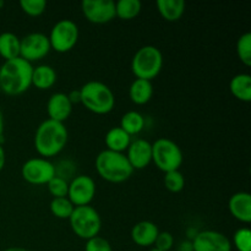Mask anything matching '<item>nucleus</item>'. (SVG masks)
Here are the masks:
<instances>
[{"label": "nucleus", "instance_id": "3", "mask_svg": "<svg viewBox=\"0 0 251 251\" xmlns=\"http://www.w3.org/2000/svg\"><path fill=\"white\" fill-rule=\"evenodd\" d=\"M95 166L98 176L108 183L113 184L124 183L134 173V169L124 153L109 150H103L98 153Z\"/></svg>", "mask_w": 251, "mask_h": 251}, {"label": "nucleus", "instance_id": "38", "mask_svg": "<svg viewBox=\"0 0 251 251\" xmlns=\"http://www.w3.org/2000/svg\"><path fill=\"white\" fill-rule=\"evenodd\" d=\"M4 251H31L28 249H25V248H19V247H11V248H7L6 250Z\"/></svg>", "mask_w": 251, "mask_h": 251}, {"label": "nucleus", "instance_id": "33", "mask_svg": "<svg viewBox=\"0 0 251 251\" xmlns=\"http://www.w3.org/2000/svg\"><path fill=\"white\" fill-rule=\"evenodd\" d=\"M174 245V238L169 232H159L154 242V249L159 251H169Z\"/></svg>", "mask_w": 251, "mask_h": 251}, {"label": "nucleus", "instance_id": "16", "mask_svg": "<svg viewBox=\"0 0 251 251\" xmlns=\"http://www.w3.org/2000/svg\"><path fill=\"white\" fill-rule=\"evenodd\" d=\"M230 215L242 223L251 222V195L247 191H239L230 196L228 201Z\"/></svg>", "mask_w": 251, "mask_h": 251}, {"label": "nucleus", "instance_id": "4", "mask_svg": "<svg viewBox=\"0 0 251 251\" xmlns=\"http://www.w3.org/2000/svg\"><path fill=\"white\" fill-rule=\"evenodd\" d=\"M81 103L86 109L98 115H105L114 109L115 96L109 86L100 81H88L80 88Z\"/></svg>", "mask_w": 251, "mask_h": 251}, {"label": "nucleus", "instance_id": "20", "mask_svg": "<svg viewBox=\"0 0 251 251\" xmlns=\"http://www.w3.org/2000/svg\"><path fill=\"white\" fill-rule=\"evenodd\" d=\"M56 82V73L54 68L47 64L33 68L32 73V85L41 91L49 90L53 87Z\"/></svg>", "mask_w": 251, "mask_h": 251}, {"label": "nucleus", "instance_id": "6", "mask_svg": "<svg viewBox=\"0 0 251 251\" xmlns=\"http://www.w3.org/2000/svg\"><path fill=\"white\" fill-rule=\"evenodd\" d=\"M69 222L75 235L85 240L97 237L102 228V220H100V213L90 205L78 206L74 208Z\"/></svg>", "mask_w": 251, "mask_h": 251}, {"label": "nucleus", "instance_id": "27", "mask_svg": "<svg viewBox=\"0 0 251 251\" xmlns=\"http://www.w3.org/2000/svg\"><path fill=\"white\" fill-rule=\"evenodd\" d=\"M237 54L245 66H251V33L242 34L237 42Z\"/></svg>", "mask_w": 251, "mask_h": 251}, {"label": "nucleus", "instance_id": "22", "mask_svg": "<svg viewBox=\"0 0 251 251\" xmlns=\"http://www.w3.org/2000/svg\"><path fill=\"white\" fill-rule=\"evenodd\" d=\"M229 90L237 100L242 102L251 100V76L249 74H238L230 80Z\"/></svg>", "mask_w": 251, "mask_h": 251}, {"label": "nucleus", "instance_id": "35", "mask_svg": "<svg viewBox=\"0 0 251 251\" xmlns=\"http://www.w3.org/2000/svg\"><path fill=\"white\" fill-rule=\"evenodd\" d=\"M5 163H6V153H5V150L2 147V145L0 144V172L4 169Z\"/></svg>", "mask_w": 251, "mask_h": 251}, {"label": "nucleus", "instance_id": "11", "mask_svg": "<svg viewBox=\"0 0 251 251\" xmlns=\"http://www.w3.org/2000/svg\"><path fill=\"white\" fill-rule=\"evenodd\" d=\"M96 196V183L90 176H76L69 183L68 199L75 207L88 206Z\"/></svg>", "mask_w": 251, "mask_h": 251}, {"label": "nucleus", "instance_id": "1", "mask_svg": "<svg viewBox=\"0 0 251 251\" xmlns=\"http://www.w3.org/2000/svg\"><path fill=\"white\" fill-rule=\"evenodd\" d=\"M33 65L21 56L6 60L0 66V90L7 96H19L32 86Z\"/></svg>", "mask_w": 251, "mask_h": 251}, {"label": "nucleus", "instance_id": "19", "mask_svg": "<svg viewBox=\"0 0 251 251\" xmlns=\"http://www.w3.org/2000/svg\"><path fill=\"white\" fill-rule=\"evenodd\" d=\"M153 96V86L151 81L136 78L132 81L129 88V97L132 103L137 105H144L151 100Z\"/></svg>", "mask_w": 251, "mask_h": 251}, {"label": "nucleus", "instance_id": "13", "mask_svg": "<svg viewBox=\"0 0 251 251\" xmlns=\"http://www.w3.org/2000/svg\"><path fill=\"white\" fill-rule=\"evenodd\" d=\"M193 251H232V242L217 230H201L191 240Z\"/></svg>", "mask_w": 251, "mask_h": 251}, {"label": "nucleus", "instance_id": "34", "mask_svg": "<svg viewBox=\"0 0 251 251\" xmlns=\"http://www.w3.org/2000/svg\"><path fill=\"white\" fill-rule=\"evenodd\" d=\"M69 100L70 102L74 104H77V103H81V95H80V90H76V91H71L70 93L68 95Z\"/></svg>", "mask_w": 251, "mask_h": 251}, {"label": "nucleus", "instance_id": "30", "mask_svg": "<svg viewBox=\"0 0 251 251\" xmlns=\"http://www.w3.org/2000/svg\"><path fill=\"white\" fill-rule=\"evenodd\" d=\"M21 10L31 17H38L44 14L47 9V2L44 0H21Z\"/></svg>", "mask_w": 251, "mask_h": 251}, {"label": "nucleus", "instance_id": "23", "mask_svg": "<svg viewBox=\"0 0 251 251\" xmlns=\"http://www.w3.org/2000/svg\"><path fill=\"white\" fill-rule=\"evenodd\" d=\"M21 38L12 32H2L0 34V56L6 60L19 58Z\"/></svg>", "mask_w": 251, "mask_h": 251}, {"label": "nucleus", "instance_id": "10", "mask_svg": "<svg viewBox=\"0 0 251 251\" xmlns=\"http://www.w3.org/2000/svg\"><path fill=\"white\" fill-rule=\"evenodd\" d=\"M51 50L48 36L41 32L28 33L21 38L20 44V56L28 63L38 61L46 58Z\"/></svg>", "mask_w": 251, "mask_h": 251}, {"label": "nucleus", "instance_id": "40", "mask_svg": "<svg viewBox=\"0 0 251 251\" xmlns=\"http://www.w3.org/2000/svg\"><path fill=\"white\" fill-rule=\"evenodd\" d=\"M150 251H159V250H157V249H154V248H153V249H151V250H150Z\"/></svg>", "mask_w": 251, "mask_h": 251}, {"label": "nucleus", "instance_id": "36", "mask_svg": "<svg viewBox=\"0 0 251 251\" xmlns=\"http://www.w3.org/2000/svg\"><path fill=\"white\" fill-rule=\"evenodd\" d=\"M178 251H193V244H191V242L180 243Z\"/></svg>", "mask_w": 251, "mask_h": 251}, {"label": "nucleus", "instance_id": "12", "mask_svg": "<svg viewBox=\"0 0 251 251\" xmlns=\"http://www.w3.org/2000/svg\"><path fill=\"white\" fill-rule=\"evenodd\" d=\"M82 14L91 24L104 25L114 20L115 2L113 0H83Z\"/></svg>", "mask_w": 251, "mask_h": 251}, {"label": "nucleus", "instance_id": "32", "mask_svg": "<svg viewBox=\"0 0 251 251\" xmlns=\"http://www.w3.org/2000/svg\"><path fill=\"white\" fill-rule=\"evenodd\" d=\"M85 251H113V249L107 239L97 235V237L86 240Z\"/></svg>", "mask_w": 251, "mask_h": 251}, {"label": "nucleus", "instance_id": "39", "mask_svg": "<svg viewBox=\"0 0 251 251\" xmlns=\"http://www.w3.org/2000/svg\"><path fill=\"white\" fill-rule=\"evenodd\" d=\"M4 5H5V2L2 1V0H0V9H1V7H4Z\"/></svg>", "mask_w": 251, "mask_h": 251}, {"label": "nucleus", "instance_id": "31", "mask_svg": "<svg viewBox=\"0 0 251 251\" xmlns=\"http://www.w3.org/2000/svg\"><path fill=\"white\" fill-rule=\"evenodd\" d=\"M48 191L50 195L54 198H68L69 183L65 179L55 176L48 184H47Z\"/></svg>", "mask_w": 251, "mask_h": 251}, {"label": "nucleus", "instance_id": "5", "mask_svg": "<svg viewBox=\"0 0 251 251\" xmlns=\"http://www.w3.org/2000/svg\"><path fill=\"white\" fill-rule=\"evenodd\" d=\"M163 68L162 51L154 46H144L137 49L131 60V71L136 78L152 81Z\"/></svg>", "mask_w": 251, "mask_h": 251}, {"label": "nucleus", "instance_id": "26", "mask_svg": "<svg viewBox=\"0 0 251 251\" xmlns=\"http://www.w3.org/2000/svg\"><path fill=\"white\" fill-rule=\"evenodd\" d=\"M49 207H50L51 215L55 216L56 218L69 220L75 206L71 203V201L68 198H54L50 201Z\"/></svg>", "mask_w": 251, "mask_h": 251}, {"label": "nucleus", "instance_id": "2", "mask_svg": "<svg viewBox=\"0 0 251 251\" xmlns=\"http://www.w3.org/2000/svg\"><path fill=\"white\" fill-rule=\"evenodd\" d=\"M69 132L63 123L46 119L38 125L34 134V149L43 158L55 157L65 149Z\"/></svg>", "mask_w": 251, "mask_h": 251}, {"label": "nucleus", "instance_id": "25", "mask_svg": "<svg viewBox=\"0 0 251 251\" xmlns=\"http://www.w3.org/2000/svg\"><path fill=\"white\" fill-rule=\"evenodd\" d=\"M142 4L139 0H119L115 2V17L129 21L137 17L141 12Z\"/></svg>", "mask_w": 251, "mask_h": 251}, {"label": "nucleus", "instance_id": "37", "mask_svg": "<svg viewBox=\"0 0 251 251\" xmlns=\"http://www.w3.org/2000/svg\"><path fill=\"white\" fill-rule=\"evenodd\" d=\"M2 134H4V117H2V112L0 109V144H1Z\"/></svg>", "mask_w": 251, "mask_h": 251}, {"label": "nucleus", "instance_id": "9", "mask_svg": "<svg viewBox=\"0 0 251 251\" xmlns=\"http://www.w3.org/2000/svg\"><path fill=\"white\" fill-rule=\"evenodd\" d=\"M21 176L32 185H47L55 176V164L43 157L29 158L22 164Z\"/></svg>", "mask_w": 251, "mask_h": 251}, {"label": "nucleus", "instance_id": "8", "mask_svg": "<svg viewBox=\"0 0 251 251\" xmlns=\"http://www.w3.org/2000/svg\"><path fill=\"white\" fill-rule=\"evenodd\" d=\"M78 36L80 31L73 20H60L51 27L48 36L50 48L58 53H68L76 46Z\"/></svg>", "mask_w": 251, "mask_h": 251}, {"label": "nucleus", "instance_id": "28", "mask_svg": "<svg viewBox=\"0 0 251 251\" xmlns=\"http://www.w3.org/2000/svg\"><path fill=\"white\" fill-rule=\"evenodd\" d=\"M163 183L167 190L176 194L180 193L185 186V178L180 171H172L168 173H164Z\"/></svg>", "mask_w": 251, "mask_h": 251}, {"label": "nucleus", "instance_id": "21", "mask_svg": "<svg viewBox=\"0 0 251 251\" xmlns=\"http://www.w3.org/2000/svg\"><path fill=\"white\" fill-rule=\"evenodd\" d=\"M156 5L159 15L168 22L180 20L186 7L185 1L183 0H158Z\"/></svg>", "mask_w": 251, "mask_h": 251}, {"label": "nucleus", "instance_id": "14", "mask_svg": "<svg viewBox=\"0 0 251 251\" xmlns=\"http://www.w3.org/2000/svg\"><path fill=\"white\" fill-rule=\"evenodd\" d=\"M125 154L132 169H145L152 162V144L145 139L131 141Z\"/></svg>", "mask_w": 251, "mask_h": 251}, {"label": "nucleus", "instance_id": "17", "mask_svg": "<svg viewBox=\"0 0 251 251\" xmlns=\"http://www.w3.org/2000/svg\"><path fill=\"white\" fill-rule=\"evenodd\" d=\"M159 229L151 221H141L137 222L131 229V239L137 247L150 248L153 247L157 239Z\"/></svg>", "mask_w": 251, "mask_h": 251}, {"label": "nucleus", "instance_id": "18", "mask_svg": "<svg viewBox=\"0 0 251 251\" xmlns=\"http://www.w3.org/2000/svg\"><path fill=\"white\" fill-rule=\"evenodd\" d=\"M104 142L107 146L105 150L124 153L131 144V136L127 135L120 126H114L108 130L104 137Z\"/></svg>", "mask_w": 251, "mask_h": 251}, {"label": "nucleus", "instance_id": "24", "mask_svg": "<svg viewBox=\"0 0 251 251\" xmlns=\"http://www.w3.org/2000/svg\"><path fill=\"white\" fill-rule=\"evenodd\" d=\"M119 126L130 136L140 134L145 127L144 115L136 110H129L122 117Z\"/></svg>", "mask_w": 251, "mask_h": 251}, {"label": "nucleus", "instance_id": "7", "mask_svg": "<svg viewBox=\"0 0 251 251\" xmlns=\"http://www.w3.org/2000/svg\"><path fill=\"white\" fill-rule=\"evenodd\" d=\"M152 162L164 173L179 171L183 164V152L173 140L162 137L152 144Z\"/></svg>", "mask_w": 251, "mask_h": 251}, {"label": "nucleus", "instance_id": "29", "mask_svg": "<svg viewBox=\"0 0 251 251\" xmlns=\"http://www.w3.org/2000/svg\"><path fill=\"white\" fill-rule=\"evenodd\" d=\"M233 245L238 251H251V230L249 228H239L234 233Z\"/></svg>", "mask_w": 251, "mask_h": 251}, {"label": "nucleus", "instance_id": "15", "mask_svg": "<svg viewBox=\"0 0 251 251\" xmlns=\"http://www.w3.org/2000/svg\"><path fill=\"white\" fill-rule=\"evenodd\" d=\"M71 113H73V103L70 102L66 93L56 92L49 97L47 102L48 119L64 124V122L69 119Z\"/></svg>", "mask_w": 251, "mask_h": 251}]
</instances>
